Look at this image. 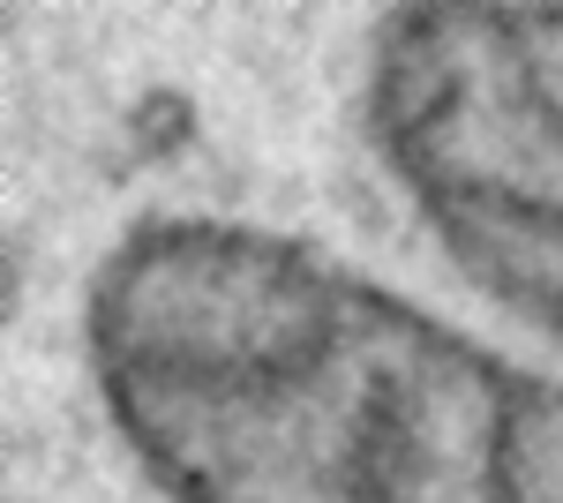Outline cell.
Wrapping results in <instances>:
<instances>
[{"mask_svg":"<svg viewBox=\"0 0 563 503\" xmlns=\"http://www.w3.org/2000/svg\"><path fill=\"white\" fill-rule=\"evenodd\" d=\"M84 338L174 503H563V383L294 233L143 218Z\"/></svg>","mask_w":563,"mask_h":503,"instance_id":"cell-1","label":"cell"},{"mask_svg":"<svg viewBox=\"0 0 563 503\" xmlns=\"http://www.w3.org/2000/svg\"><path fill=\"white\" fill-rule=\"evenodd\" d=\"M368 135L443 255L563 346V8H398Z\"/></svg>","mask_w":563,"mask_h":503,"instance_id":"cell-2","label":"cell"}]
</instances>
